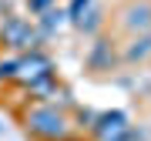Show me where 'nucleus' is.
Instances as JSON below:
<instances>
[{
	"label": "nucleus",
	"mask_w": 151,
	"mask_h": 141,
	"mask_svg": "<svg viewBox=\"0 0 151 141\" xmlns=\"http://www.w3.org/2000/svg\"><path fill=\"white\" fill-rule=\"evenodd\" d=\"M24 128L34 141H67L74 124L67 121L64 111H57L54 104H34L24 114Z\"/></svg>",
	"instance_id": "obj_1"
},
{
	"label": "nucleus",
	"mask_w": 151,
	"mask_h": 141,
	"mask_svg": "<svg viewBox=\"0 0 151 141\" xmlns=\"http://www.w3.org/2000/svg\"><path fill=\"white\" fill-rule=\"evenodd\" d=\"M0 40L7 44V47H14V50H37V44H40V34L37 27L27 20V17H4V24H0Z\"/></svg>",
	"instance_id": "obj_2"
},
{
	"label": "nucleus",
	"mask_w": 151,
	"mask_h": 141,
	"mask_svg": "<svg viewBox=\"0 0 151 141\" xmlns=\"http://www.w3.org/2000/svg\"><path fill=\"white\" fill-rule=\"evenodd\" d=\"M128 128L131 124H128V114L124 111H104V114H97L94 124H91L97 141H124Z\"/></svg>",
	"instance_id": "obj_3"
},
{
	"label": "nucleus",
	"mask_w": 151,
	"mask_h": 141,
	"mask_svg": "<svg viewBox=\"0 0 151 141\" xmlns=\"http://www.w3.org/2000/svg\"><path fill=\"white\" fill-rule=\"evenodd\" d=\"M118 24H121L128 34H145V30H151V4H148V0H131L128 7H121Z\"/></svg>",
	"instance_id": "obj_4"
},
{
	"label": "nucleus",
	"mask_w": 151,
	"mask_h": 141,
	"mask_svg": "<svg viewBox=\"0 0 151 141\" xmlns=\"http://www.w3.org/2000/svg\"><path fill=\"white\" fill-rule=\"evenodd\" d=\"M54 74V64H50L47 54H40V50H30V57H17V77H24V81H37V77H47Z\"/></svg>",
	"instance_id": "obj_5"
},
{
	"label": "nucleus",
	"mask_w": 151,
	"mask_h": 141,
	"mask_svg": "<svg viewBox=\"0 0 151 141\" xmlns=\"http://www.w3.org/2000/svg\"><path fill=\"white\" fill-rule=\"evenodd\" d=\"M121 60H128V64H145V60H151V30L131 34V40L121 50Z\"/></svg>",
	"instance_id": "obj_6"
},
{
	"label": "nucleus",
	"mask_w": 151,
	"mask_h": 141,
	"mask_svg": "<svg viewBox=\"0 0 151 141\" xmlns=\"http://www.w3.org/2000/svg\"><path fill=\"white\" fill-rule=\"evenodd\" d=\"M111 64H114L111 40H97L91 47V54H87V67H91V70H111Z\"/></svg>",
	"instance_id": "obj_7"
},
{
	"label": "nucleus",
	"mask_w": 151,
	"mask_h": 141,
	"mask_svg": "<svg viewBox=\"0 0 151 141\" xmlns=\"http://www.w3.org/2000/svg\"><path fill=\"white\" fill-rule=\"evenodd\" d=\"M64 24H67V14H64V10H54V7H50V10L37 14V34H40V37H47V34L60 30Z\"/></svg>",
	"instance_id": "obj_8"
},
{
	"label": "nucleus",
	"mask_w": 151,
	"mask_h": 141,
	"mask_svg": "<svg viewBox=\"0 0 151 141\" xmlns=\"http://www.w3.org/2000/svg\"><path fill=\"white\" fill-rule=\"evenodd\" d=\"M101 24H104V17H101V10H97V7L91 4V7H87V10L81 14V20H77L74 27H77V30H84V34H94L97 27H101Z\"/></svg>",
	"instance_id": "obj_9"
},
{
	"label": "nucleus",
	"mask_w": 151,
	"mask_h": 141,
	"mask_svg": "<svg viewBox=\"0 0 151 141\" xmlns=\"http://www.w3.org/2000/svg\"><path fill=\"white\" fill-rule=\"evenodd\" d=\"M91 4H94V0H70L67 10H64V14H67V20H70V24H77V20H81V14H84Z\"/></svg>",
	"instance_id": "obj_10"
},
{
	"label": "nucleus",
	"mask_w": 151,
	"mask_h": 141,
	"mask_svg": "<svg viewBox=\"0 0 151 141\" xmlns=\"http://www.w3.org/2000/svg\"><path fill=\"white\" fill-rule=\"evenodd\" d=\"M17 77V57H0V81H14Z\"/></svg>",
	"instance_id": "obj_11"
},
{
	"label": "nucleus",
	"mask_w": 151,
	"mask_h": 141,
	"mask_svg": "<svg viewBox=\"0 0 151 141\" xmlns=\"http://www.w3.org/2000/svg\"><path fill=\"white\" fill-rule=\"evenodd\" d=\"M50 7H54V0H27L30 14H44V10H50Z\"/></svg>",
	"instance_id": "obj_12"
},
{
	"label": "nucleus",
	"mask_w": 151,
	"mask_h": 141,
	"mask_svg": "<svg viewBox=\"0 0 151 141\" xmlns=\"http://www.w3.org/2000/svg\"><path fill=\"white\" fill-rule=\"evenodd\" d=\"M94 118H97L94 111H77V121H81V128H91V124H94Z\"/></svg>",
	"instance_id": "obj_13"
}]
</instances>
